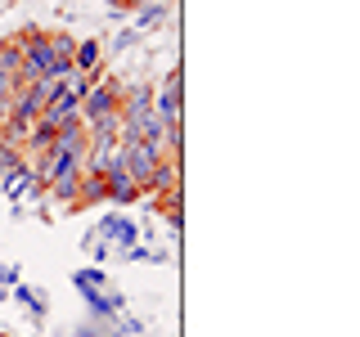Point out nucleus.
I'll return each mask as SVG.
<instances>
[{"label": "nucleus", "mask_w": 360, "mask_h": 337, "mask_svg": "<svg viewBox=\"0 0 360 337\" xmlns=\"http://www.w3.org/2000/svg\"><path fill=\"white\" fill-rule=\"evenodd\" d=\"M22 72L18 81L32 86V81H54V54H50V32L41 27H22Z\"/></svg>", "instance_id": "obj_1"}, {"label": "nucleus", "mask_w": 360, "mask_h": 337, "mask_svg": "<svg viewBox=\"0 0 360 337\" xmlns=\"http://www.w3.org/2000/svg\"><path fill=\"white\" fill-rule=\"evenodd\" d=\"M117 104H122V86L108 77L104 86H90V90H86V99H82V121L108 117V112H117Z\"/></svg>", "instance_id": "obj_2"}, {"label": "nucleus", "mask_w": 360, "mask_h": 337, "mask_svg": "<svg viewBox=\"0 0 360 337\" xmlns=\"http://www.w3.org/2000/svg\"><path fill=\"white\" fill-rule=\"evenodd\" d=\"M153 112L162 121H180V67H172L167 81L153 90Z\"/></svg>", "instance_id": "obj_3"}, {"label": "nucleus", "mask_w": 360, "mask_h": 337, "mask_svg": "<svg viewBox=\"0 0 360 337\" xmlns=\"http://www.w3.org/2000/svg\"><path fill=\"white\" fill-rule=\"evenodd\" d=\"M172 189H180V157H162V162L153 166L149 185H144V194L162 198V194H172Z\"/></svg>", "instance_id": "obj_4"}, {"label": "nucleus", "mask_w": 360, "mask_h": 337, "mask_svg": "<svg viewBox=\"0 0 360 337\" xmlns=\"http://www.w3.org/2000/svg\"><path fill=\"white\" fill-rule=\"evenodd\" d=\"M144 112H153V86H122L117 117H144Z\"/></svg>", "instance_id": "obj_5"}, {"label": "nucleus", "mask_w": 360, "mask_h": 337, "mask_svg": "<svg viewBox=\"0 0 360 337\" xmlns=\"http://www.w3.org/2000/svg\"><path fill=\"white\" fill-rule=\"evenodd\" d=\"M104 198H108V180L82 171V189H77V202H72V207H90V202H104Z\"/></svg>", "instance_id": "obj_6"}, {"label": "nucleus", "mask_w": 360, "mask_h": 337, "mask_svg": "<svg viewBox=\"0 0 360 337\" xmlns=\"http://www.w3.org/2000/svg\"><path fill=\"white\" fill-rule=\"evenodd\" d=\"M0 72L5 77H14L18 81V72H22V37H9V41H0ZM22 86V81H18Z\"/></svg>", "instance_id": "obj_7"}, {"label": "nucleus", "mask_w": 360, "mask_h": 337, "mask_svg": "<svg viewBox=\"0 0 360 337\" xmlns=\"http://www.w3.org/2000/svg\"><path fill=\"white\" fill-rule=\"evenodd\" d=\"M99 59H104V45H99V41H82V45H77V54H72V72H95V67H99Z\"/></svg>", "instance_id": "obj_8"}, {"label": "nucleus", "mask_w": 360, "mask_h": 337, "mask_svg": "<svg viewBox=\"0 0 360 337\" xmlns=\"http://www.w3.org/2000/svg\"><path fill=\"white\" fill-rule=\"evenodd\" d=\"M50 198H59V202H68V207H72L77 202V189H82V171H68V176H59V180H50Z\"/></svg>", "instance_id": "obj_9"}, {"label": "nucleus", "mask_w": 360, "mask_h": 337, "mask_svg": "<svg viewBox=\"0 0 360 337\" xmlns=\"http://www.w3.org/2000/svg\"><path fill=\"white\" fill-rule=\"evenodd\" d=\"M27 185H32V171H27V162H22L18 171H9L5 180H0V198H18Z\"/></svg>", "instance_id": "obj_10"}, {"label": "nucleus", "mask_w": 360, "mask_h": 337, "mask_svg": "<svg viewBox=\"0 0 360 337\" xmlns=\"http://www.w3.org/2000/svg\"><path fill=\"white\" fill-rule=\"evenodd\" d=\"M22 162H27V153H22V149H14V144H5V140H0V180H5L9 171H18Z\"/></svg>", "instance_id": "obj_11"}, {"label": "nucleus", "mask_w": 360, "mask_h": 337, "mask_svg": "<svg viewBox=\"0 0 360 337\" xmlns=\"http://www.w3.org/2000/svg\"><path fill=\"white\" fill-rule=\"evenodd\" d=\"M135 22H140V27H158V22H162V5H149V9L140 5V14H135Z\"/></svg>", "instance_id": "obj_12"}, {"label": "nucleus", "mask_w": 360, "mask_h": 337, "mask_svg": "<svg viewBox=\"0 0 360 337\" xmlns=\"http://www.w3.org/2000/svg\"><path fill=\"white\" fill-rule=\"evenodd\" d=\"M112 239H117V243H131V239H135V225H127V220H112Z\"/></svg>", "instance_id": "obj_13"}, {"label": "nucleus", "mask_w": 360, "mask_h": 337, "mask_svg": "<svg viewBox=\"0 0 360 337\" xmlns=\"http://www.w3.org/2000/svg\"><path fill=\"white\" fill-rule=\"evenodd\" d=\"M14 279H18V270H14V265H5V270H0V284H14Z\"/></svg>", "instance_id": "obj_14"}]
</instances>
